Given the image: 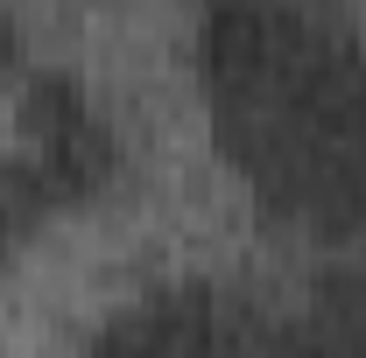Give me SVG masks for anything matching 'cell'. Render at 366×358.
Listing matches in <instances>:
<instances>
[{
	"label": "cell",
	"mask_w": 366,
	"mask_h": 358,
	"mask_svg": "<svg viewBox=\"0 0 366 358\" xmlns=\"http://www.w3.org/2000/svg\"><path fill=\"white\" fill-rule=\"evenodd\" d=\"M85 358H247V344L204 281H169L134 310L106 316Z\"/></svg>",
	"instance_id": "cell-1"
},
{
	"label": "cell",
	"mask_w": 366,
	"mask_h": 358,
	"mask_svg": "<svg viewBox=\"0 0 366 358\" xmlns=\"http://www.w3.org/2000/svg\"><path fill=\"white\" fill-rule=\"evenodd\" d=\"M21 155L43 169V183L56 190V204H85V197H99V190L113 183V169H120L113 127H106L99 113H78V120H64V127L36 134Z\"/></svg>",
	"instance_id": "cell-2"
},
{
	"label": "cell",
	"mask_w": 366,
	"mask_h": 358,
	"mask_svg": "<svg viewBox=\"0 0 366 358\" xmlns=\"http://www.w3.org/2000/svg\"><path fill=\"white\" fill-rule=\"evenodd\" d=\"M78 113H92L78 71H29V78H21V98H14V127H21V140L49 134V127H64V120H78Z\"/></svg>",
	"instance_id": "cell-3"
},
{
	"label": "cell",
	"mask_w": 366,
	"mask_h": 358,
	"mask_svg": "<svg viewBox=\"0 0 366 358\" xmlns=\"http://www.w3.org/2000/svg\"><path fill=\"white\" fill-rule=\"evenodd\" d=\"M29 232H36V225H29V218H21V211H14V204H7V197H0V267L14 260V246H21Z\"/></svg>",
	"instance_id": "cell-4"
}]
</instances>
